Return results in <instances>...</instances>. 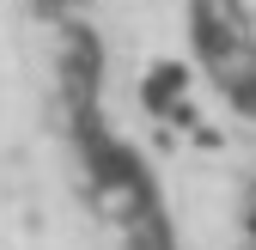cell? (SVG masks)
<instances>
[{"label":"cell","mask_w":256,"mask_h":250,"mask_svg":"<svg viewBox=\"0 0 256 250\" xmlns=\"http://www.w3.org/2000/svg\"><path fill=\"white\" fill-rule=\"evenodd\" d=\"M250 232H256V202H250Z\"/></svg>","instance_id":"6da1fadb"}]
</instances>
